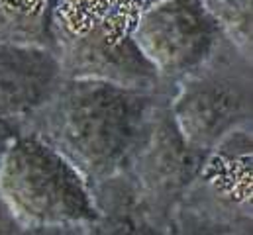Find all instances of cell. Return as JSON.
Returning a JSON list of instances; mask_svg holds the SVG:
<instances>
[{
	"label": "cell",
	"mask_w": 253,
	"mask_h": 235,
	"mask_svg": "<svg viewBox=\"0 0 253 235\" xmlns=\"http://www.w3.org/2000/svg\"><path fill=\"white\" fill-rule=\"evenodd\" d=\"M252 55L224 34L194 71L173 82L169 110L183 137L212 151L234 131L252 127Z\"/></svg>",
	"instance_id": "3"
},
{
	"label": "cell",
	"mask_w": 253,
	"mask_h": 235,
	"mask_svg": "<svg viewBox=\"0 0 253 235\" xmlns=\"http://www.w3.org/2000/svg\"><path fill=\"white\" fill-rule=\"evenodd\" d=\"M0 204L28 230H79L94 218L88 182L51 145L22 129L0 159Z\"/></svg>",
	"instance_id": "2"
},
{
	"label": "cell",
	"mask_w": 253,
	"mask_h": 235,
	"mask_svg": "<svg viewBox=\"0 0 253 235\" xmlns=\"http://www.w3.org/2000/svg\"><path fill=\"white\" fill-rule=\"evenodd\" d=\"M222 34L252 55V0H202Z\"/></svg>",
	"instance_id": "10"
},
{
	"label": "cell",
	"mask_w": 253,
	"mask_h": 235,
	"mask_svg": "<svg viewBox=\"0 0 253 235\" xmlns=\"http://www.w3.org/2000/svg\"><path fill=\"white\" fill-rule=\"evenodd\" d=\"M53 55L61 77L71 80L106 82L129 90H157L165 84L131 38L114 41L102 28L75 34L55 24Z\"/></svg>",
	"instance_id": "6"
},
{
	"label": "cell",
	"mask_w": 253,
	"mask_h": 235,
	"mask_svg": "<svg viewBox=\"0 0 253 235\" xmlns=\"http://www.w3.org/2000/svg\"><path fill=\"white\" fill-rule=\"evenodd\" d=\"M149 2H151V4H153V2H157V0H149Z\"/></svg>",
	"instance_id": "14"
},
{
	"label": "cell",
	"mask_w": 253,
	"mask_h": 235,
	"mask_svg": "<svg viewBox=\"0 0 253 235\" xmlns=\"http://www.w3.org/2000/svg\"><path fill=\"white\" fill-rule=\"evenodd\" d=\"M171 86L129 90L61 78L51 96L18 125L61 153L90 186L126 171L149 118Z\"/></svg>",
	"instance_id": "1"
},
{
	"label": "cell",
	"mask_w": 253,
	"mask_h": 235,
	"mask_svg": "<svg viewBox=\"0 0 253 235\" xmlns=\"http://www.w3.org/2000/svg\"><path fill=\"white\" fill-rule=\"evenodd\" d=\"M61 78L53 51L0 43V119L20 121L36 112Z\"/></svg>",
	"instance_id": "7"
},
{
	"label": "cell",
	"mask_w": 253,
	"mask_h": 235,
	"mask_svg": "<svg viewBox=\"0 0 253 235\" xmlns=\"http://www.w3.org/2000/svg\"><path fill=\"white\" fill-rule=\"evenodd\" d=\"M20 133V125L18 121H12V119H0V159L2 155L6 153L8 145L12 143V139Z\"/></svg>",
	"instance_id": "13"
},
{
	"label": "cell",
	"mask_w": 253,
	"mask_h": 235,
	"mask_svg": "<svg viewBox=\"0 0 253 235\" xmlns=\"http://www.w3.org/2000/svg\"><path fill=\"white\" fill-rule=\"evenodd\" d=\"M165 235H252V222L230 224L204 212L179 208Z\"/></svg>",
	"instance_id": "11"
},
{
	"label": "cell",
	"mask_w": 253,
	"mask_h": 235,
	"mask_svg": "<svg viewBox=\"0 0 253 235\" xmlns=\"http://www.w3.org/2000/svg\"><path fill=\"white\" fill-rule=\"evenodd\" d=\"M94 218L77 235H165V230L143 206L124 173L90 184Z\"/></svg>",
	"instance_id": "8"
},
{
	"label": "cell",
	"mask_w": 253,
	"mask_h": 235,
	"mask_svg": "<svg viewBox=\"0 0 253 235\" xmlns=\"http://www.w3.org/2000/svg\"><path fill=\"white\" fill-rule=\"evenodd\" d=\"M171 90L159 100L124 175L147 212L167 228L202 173L208 153L183 137L169 110Z\"/></svg>",
	"instance_id": "4"
},
{
	"label": "cell",
	"mask_w": 253,
	"mask_h": 235,
	"mask_svg": "<svg viewBox=\"0 0 253 235\" xmlns=\"http://www.w3.org/2000/svg\"><path fill=\"white\" fill-rule=\"evenodd\" d=\"M222 30L202 0H157L139 18L131 41L163 82H177L216 47Z\"/></svg>",
	"instance_id": "5"
},
{
	"label": "cell",
	"mask_w": 253,
	"mask_h": 235,
	"mask_svg": "<svg viewBox=\"0 0 253 235\" xmlns=\"http://www.w3.org/2000/svg\"><path fill=\"white\" fill-rule=\"evenodd\" d=\"M0 235H77V230H28L18 226L0 204Z\"/></svg>",
	"instance_id": "12"
},
{
	"label": "cell",
	"mask_w": 253,
	"mask_h": 235,
	"mask_svg": "<svg viewBox=\"0 0 253 235\" xmlns=\"http://www.w3.org/2000/svg\"><path fill=\"white\" fill-rule=\"evenodd\" d=\"M0 43L53 51V0H0Z\"/></svg>",
	"instance_id": "9"
}]
</instances>
